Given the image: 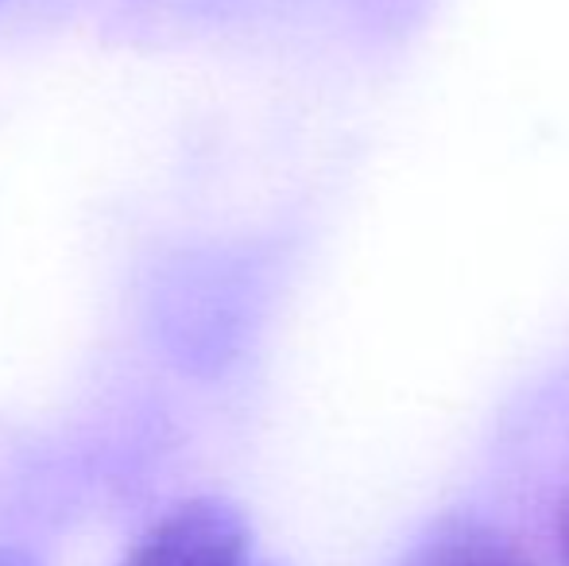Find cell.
<instances>
[{
    "label": "cell",
    "mask_w": 569,
    "mask_h": 566,
    "mask_svg": "<svg viewBox=\"0 0 569 566\" xmlns=\"http://www.w3.org/2000/svg\"><path fill=\"white\" fill-rule=\"evenodd\" d=\"M407 566H527L500 536L480 528H450L430 539Z\"/></svg>",
    "instance_id": "cell-2"
},
{
    "label": "cell",
    "mask_w": 569,
    "mask_h": 566,
    "mask_svg": "<svg viewBox=\"0 0 569 566\" xmlns=\"http://www.w3.org/2000/svg\"><path fill=\"white\" fill-rule=\"evenodd\" d=\"M0 566H36V559L16 552V547H0Z\"/></svg>",
    "instance_id": "cell-3"
},
{
    "label": "cell",
    "mask_w": 569,
    "mask_h": 566,
    "mask_svg": "<svg viewBox=\"0 0 569 566\" xmlns=\"http://www.w3.org/2000/svg\"><path fill=\"white\" fill-rule=\"evenodd\" d=\"M558 539H562V555L569 563V500L562 505V520H558Z\"/></svg>",
    "instance_id": "cell-4"
},
{
    "label": "cell",
    "mask_w": 569,
    "mask_h": 566,
    "mask_svg": "<svg viewBox=\"0 0 569 566\" xmlns=\"http://www.w3.org/2000/svg\"><path fill=\"white\" fill-rule=\"evenodd\" d=\"M124 566H260L252 563V532L244 516L218 497L171 508L143 532Z\"/></svg>",
    "instance_id": "cell-1"
}]
</instances>
